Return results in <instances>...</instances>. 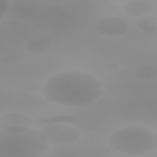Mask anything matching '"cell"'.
<instances>
[{
	"label": "cell",
	"mask_w": 157,
	"mask_h": 157,
	"mask_svg": "<svg viewBox=\"0 0 157 157\" xmlns=\"http://www.w3.org/2000/svg\"><path fill=\"white\" fill-rule=\"evenodd\" d=\"M129 26L124 18L109 15L99 19L95 24L94 29L101 36L107 37H120L125 34Z\"/></svg>",
	"instance_id": "cell-5"
},
{
	"label": "cell",
	"mask_w": 157,
	"mask_h": 157,
	"mask_svg": "<svg viewBox=\"0 0 157 157\" xmlns=\"http://www.w3.org/2000/svg\"><path fill=\"white\" fill-rule=\"evenodd\" d=\"M103 83L95 75L81 71L56 73L44 86V95L49 101L71 107H87L102 93Z\"/></svg>",
	"instance_id": "cell-1"
},
{
	"label": "cell",
	"mask_w": 157,
	"mask_h": 157,
	"mask_svg": "<svg viewBox=\"0 0 157 157\" xmlns=\"http://www.w3.org/2000/svg\"><path fill=\"white\" fill-rule=\"evenodd\" d=\"M107 140L113 150L128 156H145L157 147L156 133L142 125L115 129Z\"/></svg>",
	"instance_id": "cell-2"
},
{
	"label": "cell",
	"mask_w": 157,
	"mask_h": 157,
	"mask_svg": "<svg viewBox=\"0 0 157 157\" xmlns=\"http://www.w3.org/2000/svg\"><path fill=\"white\" fill-rule=\"evenodd\" d=\"M25 49L33 54H43L48 51L51 47L50 42L44 38L36 37L28 40L25 45Z\"/></svg>",
	"instance_id": "cell-8"
},
{
	"label": "cell",
	"mask_w": 157,
	"mask_h": 157,
	"mask_svg": "<svg viewBox=\"0 0 157 157\" xmlns=\"http://www.w3.org/2000/svg\"><path fill=\"white\" fill-rule=\"evenodd\" d=\"M153 9L152 3L146 0L128 1L123 6V10L126 14L131 17L140 18L150 15Z\"/></svg>",
	"instance_id": "cell-6"
},
{
	"label": "cell",
	"mask_w": 157,
	"mask_h": 157,
	"mask_svg": "<svg viewBox=\"0 0 157 157\" xmlns=\"http://www.w3.org/2000/svg\"><path fill=\"white\" fill-rule=\"evenodd\" d=\"M9 9V2L6 0L0 1V18L2 19L3 16L6 15Z\"/></svg>",
	"instance_id": "cell-12"
},
{
	"label": "cell",
	"mask_w": 157,
	"mask_h": 157,
	"mask_svg": "<svg viewBox=\"0 0 157 157\" xmlns=\"http://www.w3.org/2000/svg\"><path fill=\"white\" fill-rule=\"evenodd\" d=\"M134 77L139 80H149L154 79L157 75L156 67L151 64H141L136 67L132 71Z\"/></svg>",
	"instance_id": "cell-9"
},
{
	"label": "cell",
	"mask_w": 157,
	"mask_h": 157,
	"mask_svg": "<svg viewBox=\"0 0 157 157\" xmlns=\"http://www.w3.org/2000/svg\"><path fill=\"white\" fill-rule=\"evenodd\" d=\"M137 27L142 31L153 33L157 29V17L155 15H148L139 18L136 21Z\"/></svg>",
	"instance_id": "cell-10"
},
{
	"label": "cell",
	"mask_w": 157,
	"mask_h": 157,
	"mask_svg": "<svg viewBox=\"0 0 157 157\" xmlns=\"http://www.w3.org/2000/svg\"><path fill=\"white\" fill-rule=\"evenodd\" d=\"M50 147L40 131L30 128L20 134L0 131L1 157H39L47 153Z\"/></svg>",
	"instance_id": "cell-3"
},
{
	"label": "cell",
	"mask_w": 157,
	"mask_h": 157,
	"mask_svg": "<svg viewBox=\"0 0 157 157\" xmlns=\"http://www.w3.org/2000/svg\"><path fill=\"white\" fill-rule=\"evenodd\" d=\"M33 120L26 114L19 112H9L1 115L0 126L6 125H23L31 127Z\"/></svg>",
	"instance_id": "cell-7"
},
{
	"label": "cell",
	"mask_w": 157,
	"mask_h": 157,
	"mask_svg": "<svg viewBox=\"0 0 157 157\" xmlns=\"http://www.w3.org/2000/svg\"><path fill=\"white\" fill-rule=\"evenodd\" d=\"M40 132L45 141L52 146L72 144L80 138V132L75 128L64 124H50L44 126Z\"/></svg>",
	"instance_id": "cell-4"
},
{
	"label": "cell",
	"mask_w": 157,
	"mask_h": 157,
	"mask_svg": "<svg viewBox=\"0 0 157 157\" xmlns=\"http://www.w3.org/2000/svg\"><path fill=\"white\" fill-rule=\"evenodd\" d=\"M31 128L23 125H6L0 126V131L7 134H20L29 130Z\"/></svg>",
	"instance_id": "cell-11"
}]
</instances>
